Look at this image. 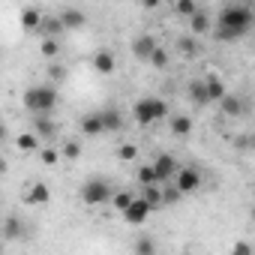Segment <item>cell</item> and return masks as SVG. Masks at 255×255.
<instances>
[{
  "label": "cell",
  "mask_w": 255,
  "mask_h": 255,
  "mask_svg": "<svg viewBox=\"0 0 255 255\" xmlns=\"http://www.w3.org/2000/svg\"><path fill=\"white\" fill-rule=\"evenodd\" d=\"M174 183L189 195V192H195L198 186H201V174L195 171V168H183V171H177V177H174Z\"/></svg>",
  "instance_id": "cell-10"
},
{
  "label": "cell",
  "mask_w": 255,
  "mask_h": 255,
  "mask_svg": "<svg viewBox=\"0 0 255 255\" xmlns=\"http://www.w3.org/2000/svg\"><path fill=\"white\" fill-rule=\"evenodd\" d=\"M153 168H156V174H159V183H171V177H177V162H174V156H168V153H159L156 162H153Z\"/></svg>",
  "instance_id": "cell-8"
},
{
  "label": "cell",
  "mask_w": 255,
  "mask_h": 255,
  "mask_svg": "<svg viewBox=\"0 0 255 255\" xmlns=\"http://www.w3.org/2000/svg\"><path fill=\"white\" fill-rule=\"evenodd\" d=\"M39 159H42V162H45V165H57V159H60V153H57V150H51V147H48V150H42V153H39Z\"/></svg>",
  "instance_id": "cell-33"
},
{
  "label": "cell",
  "mask_w": 255,
  "mask_h": 255,
  "mask_svg": "<svg viewBox=\"0 0 255 255\" xmlns=\"http://www.w3.org/2000/svg\"><path fill=\"white\" fill-rule=\"evenodd\" d=\"M189 27H192V33H195V36L207 33V30H210V15H207L204 9H198L195 15H189Z\"/></svg>",
  "instance_id": "cell-19"
},
{
  "label": "cell",
  "mask_w": 255,
  "mask_h": 255,
  "mask_svg": "<svg viewBox=\"0 0 255 255\" xmlns=\"http://www.w3.org/2000/svg\"><path fill=\"white\" fill-rule=\"evenodd\" d=\"M135 153H138V150H135V144H123V147L117 150V156H120V159H135Z\"/></svg>",
  "instance_id": "cell-35"
},
{
  "label": "cell",
  "mask_w": 255,
  "mask_h": 255,
  "mask_svg": "<svg viewBox=\"0 0 255 255\" xmlns=\"http://www.w3.org/2000/svg\"><path fill=\"white\" fill-rule=\"evenodd\" d=\"M60 18H63V24H66V30H81L84 27V12L81 9H63L60 12Z\"/></svg>",
  "instance_id": "cell-15"
},
{
  "label": "cell",
  "mask_w": 255,
  "mask_h": 255,
  "mask_svg": "<svg viewBox=\"0 0 255 255\" xmlns=\"http://www.w3.org/2000/svg\"><path fill=\"white\" fill-rule=\"evenodd\" d=\"M189 99H192V105H207V102H210L207 81H192V84H189Z\"/></svg>",
  "instance_id": "cell-16"
},
{
  "label": "cell",
  "mask_w": 255,
  "mask_h": 255,
  "mask_svg": "<svg viewBox=\"0 0 255 255\" xmlns=\"http://www.w3.org/2000/svg\"><path fill=\"white\" fill-rule=\"evenodd\" d=\"M24 201H27V204H48V201H51V189H48V183L33 180V183L27 186V192H24Z\"/></svg>",
  "instance_id": "cell-9"
},
{
  "label": "cell",
  "mask_w": 255,
  "mask_h": 255,
  "mask_svg": "<svg viewBox=\"0 0 255 255\" xmlns=\"http://www.w3.org/2000/svg\"><path fill=\"white\" fill-rule=\"evenodd\" d=\"M108 198H111V186H108L105 177H90V180L81 186V201H84L87 207H99V204H105Z\"/></svg>",
  "instance_id": "cell-4"
},
{
  "label": "cell",
  "mask_w": 255,
  "mask_h": 255,
  "mask_svg": "<svg viewBox=\"0 0 255 255\" xmlns=\"http://www.w3.org/2000/svg\"><path fill=\"white\" fill-rule=\"evenodd\" d=\"M138 3H141V6H144V9H156V6H159V3H162V0H138Z\"/></svg>",
  "instance_id": "cell-38"
},
{
  "label": "cell",
  "mask_w": 255,
  "mask_h": 255,
  "mask_svg": "<svg viewBox=\"0 0 255 255\" xmlns=\"http://www.w3.org/2000/svg\"><path fill=\"white\" fill-rule=\"evenodd\" d=\"M177 12L189 18V15H195V12H198V3H195V0H177Z\"/></svg>",
  "instance_id": "cell-29"
},
{
  "label": "cell",
  "mask_w": 255,
  "mask_h": 255,
  "mask_svg": "<svg viewBox=\"0 0 255 255\" xmlns=\"http://www.w3.org/2000/svg\"><path fill=\"white\" fill-rule=\"evenodd\" d=\"M171 135H177V138L192 135V117H186V114H174V117H171Z\"/></svg>",
  "instance_id": "cell-13"
},
{
  "label": "cell",
  "mask_w": 255,
  "mask_h": 255,
  "mask_svg": "<svg viewBox=\"0 0 255 255\" xmlns=\"http://www.w3.org/2000/svg\"><path fill=\"white\" fill-rule=\"evenodd\" d=\"M234 252L246 255V252H252V246H249V243H243V240H237V243H234Z\"/></svg>",
  "instance_id": "cell-37"
},
{
  "label": "cell",
  "mask_w": 255,
  "mask_h": 255,
  "mask_svg": "<svg viewBox=\"0 0 255 255\" xmlns=\"http://www.w3.org/2000/svg\"><path fill=\"white\" fill-rule=\"evenodd\" d=\"M138 183L144 186V183H159V174H156V168L153 165H141L138 168ZM162 186V183H159Z\"/></svg>",
  "instance_id": "cell-26"
},
{
  "label": "cell",
  "mask_w": 255,
  "mask_h": 255,
  "mask_svg": "<svg viewBox=\"0 0 255 255\" xmlns=\"http://www.w3.org/2000/svg\"><path fill=\"white\" fill-rule=\"evenodd\" d=\"M102 117H105V129L108 132H120V126H123V117H120V111L117 108H102Z\"/></svg>",
  "instance_id": "cell-21"
},
{
  "label": "cell",
  "mask_w": 255,
  "mask_h": 255,
  "mask_svg": "<svg viewBox=\"0 0 255 255\" xmlns=\"http://www.w3.org/2000/svg\"><path fill=\"white\" fill-rule=\"evenodd\" d=\"M204 81H207V93H210V102H219V99L225 96V84H222V78L210 75V78H204Z\"/></svg>",
  "instance_id": "cell-22"
},
{
  "label": "cell",
  "mask_w": 255,
  "mask_h": 255,
  "mask_svg": "<svg viewBox=\"0 0 255 255\" xmlns=\"http://www.w3.org/2000/svg\"><path fill=\"white\" fill-rule=\"evenodd\" d=\"M150 63H153L156 69H165V66H168V51H165V48H156L153 57H150Z\"/></svg>",
  "instance_id": "cell-30"
},
{
  "label": "cell",
  "mask_w": 255,
  "mask_h": 255,
  "mask_svg": "<svg viewBox=\"0 0 255 255\" xmlns=\"http://www.w3.org/2000/svg\"><path fill=\"white\" fill-rule=\"evenodd\" d=\"M42 18H45V15H42L36 6H27V9H21V24H24L27 30H39Z\"/></svg>",
  "instance_id": "cell-18"
},
{
  "label": "cell",
  "mask_w": 255,
  "mask_h": 255,
  "mask_svg": "<svg viewBox=\"0 0 255 255\" xmlns=\"http://www.w3.org/2000/svg\"><path fill=\"white\" fill-rule=\"evenodd\" d=\"M63 156H66V159H78V156H81V147H78L75 141H66V144H63Z\"/></svg>",
  "instance_id": "cell-32"
},
{
  "label": "cell",
  "mask_w": 255,
  "mask_h": 255,
  "mask_svg": "<svg viewBox=\"0 0 255 255\" xmlns=\"http://www.w3.org/2000/svg\"><path fill=\"white\" fill-rule=\"evenodd\" d=\"M21 234H24L21 219H18V216H6V222H3V237H6V240H18Z\"/></svg>",
  "instance_id": "cell-20"
},
{
  "label": "cell",
  "mask_w": 255,
  "mask_h": 255,
  "mask_svg": "<svg viewBox=\"0 0 255 255\" xmlns=\"http://www.w3.org/2000/svg\"><path fill=\"white\" fill-rule=\"evenodd\" d=\"M129 204H132V195H129V192H117V195H114V207H117L120 213L129 207Z\"/></svg>",
  "instance_id": "cell-31"
},
{
  "label": "cell",
  "mask_w": 255,
  "mask_h": 255,
  "mask_svg": "<svg viewBox=\"0 0 255 255\" xmlns=\"http://www.w3.org/2000/svg\"><path fill=\"white\" fill-rule=\"evenodd\" d=\"M81 132L90 135V138L108 132V129H105V117H102V111H87V114L81 117Z\"/></svg>",
  "instance_id": "cell-7"
},
{
  "label": "cell",
  "mask_w": 255,
  "mask_h": 255,
  "mask_svg": "<svg viewBox=\"0 0 255 255\" xmlns=\"http://www.w3.org/2000/svg\"><path fill=\"white\" fill-rule=\"evenodd\" d=\"M48 78H51V81H63V78H66V69H63V66H51V69H48Z\"/></svg>",
  "instance_id": "cell-36"
},
{
  "label": "cell",
  "mask_w": 255,
  "mask_h": 255,
  "mask_svg": "<svg viewBox=\"0 0 255 255\" xmlns=\"http://www.w3.org/2000/svg\"><path fill=\"white\" fill-rule=\"evenodd\" d=\"M135 252H156V246H153V240L138 237V240H135Z\"/></svg>",
  "instance_id": "cell-34"
},
{
  "label": "cell",
  "mask_w": 255,
  "mask_h": 255,
  "mask_svg": "<svg viewBox=\"0 0 255 255\" xmlns=\"http://www.w3.org/2000/svg\"><path fill=\"white\" fill-rule=\"evenodd\" d=\"M150 210H153V204L141 195V198H132V204L123 210V219L129 222V225H144V219L150 216Z\"/></svg>",
  "instance_id": "cell-5"
},
{
  "label": "cell",
  "mask_w": 255,
  "mask_h": 255,
  "mask_svg": "<svg viewBox=\"0 0 255 255\" xmlns=\"http://www.w3.org/2000/svg\"><path fill=\"white\" fill-rule=\"evenodd\" d=\"M219 108H222L228 117H240V114H243V99H240V96H228V93H225V96L219 99Z\"/></svg>",
  "instance_id": "cell-17"
},
{
  "label": "cell",
  "mask_w": 255,
  "mask_h": 255,
  "mask_svg": "<svg viewBox=\"0 0 255 255\" xmlns=\"http://www.w3.org/2000/svg\"><path fill=\"white\" fill-rule=\"evenodd\" d=\"M252 222H255V207H252Z\"/></svg>",
  "instance_id": "cell-39"
},
{
  "label": "cell",
  "mask_w": 255,
  "mask_h": 255,
  "mask_svg": "<svg viewBox=\"0 0 255 255\" xmlns=\"http://www.w3.org/2000/svg\"><path fill=\"white\" fill-rule=\"evenodd\" d=\"M177 45H180V51H183L186 57H189V54H198V42H195L192 36H180V39H177Z\"/></svg>",
  "instance_id": "cell-27"
},
{
  "label": "cell",
  "mask_w": 255,
  "mask_h": 255,
  "mask_svg": "<svg viewBox=\"0 0 255 255\" xmlns=\"http://www.w3.org/2000/svg\"><path fill=\"white\" fill-rule=\"evenodd\" d=\"M63 30H66V24H63L60 15H45L42 24H39V33H42V36H54V39H57Z\"/></svg>",
  "instance_id": "cell-11"
},
{
  "label": "cell",
  "mask_w": 255,
  "mask_h": 255,
  "mask_svg": "<svg viewBox=\"0 0 255 255\" xmlns=\"http://www.w3.org/2000/svg\"><path fill=\"white\" fill-rule=\"evenodd\" d=\"M93 66H96V72L111 75L117 63H114V54H111V51H96V54H93Z\"/></svg>",
  "instance_id": "cell-14"
},
{
  "label": "cell",
  "mask_w": 255,
  "mask_h": 255,
  "mask_svg": "<svg viewBox=\"0 0 255 255\" xmlns=\"http://www.w3.org/2000/svg\"><path fill=\"white\" fill-rule=\"evenodd\" d=\"M132 114H135V120H138L141 126H150L153 120H162V117L168 114V105H165V99H159V96H144V99H138V102L132 105Z\"/></svg>",
  "instance_id": "cell-3"
},
{
  "label": "cell",
  "mask_w": 255,
  "mask_h": 255,
  "mask_svg": "<svg viewBox=\"0 0 255 255\" xmlns=\"http://www.w3.org/2000/svg\"><path fill=\"white\" fill-rule=\"evenodd\" d=\"M36 138H39V135H18V141H15V144H18V150L33 153V150H36Z\"/></svg>",
  "instance_id": "cell-28"
},
{
  "label": "cell",
  "mask_w": 255,
  "mask_h": 255,
  "mask_svg": "<svg viewBox=\"0 0 255 255\" xmlns=\"http://www.w3.org/2000/svg\"><path fill=\"white\" fill-rule=\"evenodd\" d=\"M159 45H156V39L150 36V33H141V36H135L132 39V57L135 60H144V63H150V57H153V51H156Z\"/></svg>",
  "instance_id": "cell-6"
},
{
  "label": "cell",
  "mask_w": 255,
  "mask_h": 255,
  "mask_svg": "<svg viewBox=\"0 0 255 255\" xmlns=\"http://www.w3.org/2000/svg\"><path fill=\"white\" fill-rule=\"evenodd\" d=\"M39 51H42V57H57V51H60V42L54 39V36H42V42H39Z\"/></svg>",
  "instance_id": "cell-25"
},
{
  "label": "cell",
  "mask_w": 255,
  "mask_h": 255,
  "mask_svg": "<svg viewBox=\"0 0 255 255\" xmlns=\"http://www.w3.org/2000/svg\"><path fill=\"white\" fill-rule=\"evenodd\" d=\"M183 195H186V192H183L177 183H162V201H165V204H177Z\"/></svg>",
  "instance_id": "cell-24"
},
{
  "label": "cell",
  "mask_w": 255,
  "mask_h": 255,
  "mask_svg": "<svg viewBox=\"0 0 255 255\" xmlns=\"http://www.w3.org/2000/svg\"><path fill=\"white\" fill-rule=\"evenodd\" d=\"M252 21H255V15H252L249 6L231 3V6H225V9L219 12V18H216V39H222V42H237V39H243V36L249 33Z\"/></svg>",
  "instance_id": "cell-1"
},
{
  "label": "cell",
  "mask_w": 255,
  "mask_h": 255,
  "mask_svg": "<svg viewBox=\"0 0 255 255\" xmlns=\"http://www.w3.org/2000/svg\"><path fill=\"white\" fill-rule=\"evenodd\" d=\"M21 102H24V108L33 111V114H51L54 105H57V90H54L51 84H33V87L24 90Z\"/></svg>",
  "instance_id": "cell-2"
},
{
  "label": "cell",
  "mask_w": 255,
  "mask_h": 255,
  "mask_svg": "<svg viewBox=\"0 0 255 255\" xmlns=\"http://www.w3.org/2000/svg\"><path fill=\"white\" fill-rule=\"evenodd\" d=\"M33 132H36L39 138H51V135H57V123H54V120H48V114H36Z\"/></svg>",
  "instance_id": "cell-12"
},
{
  "label": "cell",
  "mask_w": 255,
  "mask_h": 255,
  "mask_svg": "<svg viewBox=\"0 0 255 255\" xmlns=\"http://www.w3.org/2000/svg\"><path fill=\"white\" fill-rule=\"evenodd\" d=\"M141 195H144V198H147V201L153 204V210H156L159 204H165V201H162V189H159V183H144Z\"/></svg>",
  "instance_id": "cell-23"
}]
</instances>
